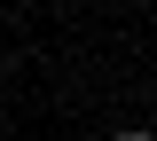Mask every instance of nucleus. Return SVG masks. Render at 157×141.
I'll list each match as a JSON object with an SVG mask.
<instances>
[{"label":"nucleus","mask_w":157,"mask_h":141,"mask_svg":"<svg viewBox=\"0 0 157 141\" xmlns=\"http://www.w3.org/2000/svg\"><path fill=\"white\" fill-rule=\"evenodd\" d=\"M118 141H157V133H118Z\"/></svg>","instance_id":"nucleus-1"}]
</instances>
